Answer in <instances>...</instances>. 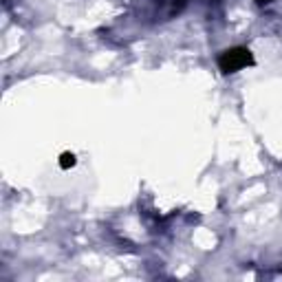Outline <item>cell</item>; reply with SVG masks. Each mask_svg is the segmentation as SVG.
Wrapping results in <instances>:
<instances>
[{"mask_svg": "<svg viewBox=\"0 0 282 282\" xmlns=\"http://www.w3.org/2000/svg\"><path fill=\"white\" fill-rule=\"evenodd\" d=\"M60 168H62V170H71V168L75 166V155L73 152H62V157H60Z\"/></svg>", "mask_w": 282, "mask_h": 282, "instance_id": "cell-2", "label": "cell"}, {"mask_svg": "<svg viewBox=\"0 0 282 282\" xmlns=\"http://www.w3.org/2000/svg\"><path fill=\"white\" fill-rule=\"evenodd\" d=\"M254 64V53L245 47H232L225 49L223 53L218 55V69L223 75L229 73H238V71L247 69V66Z\"/></svg>", "mask_w": 282, "mask_h": 282, "instance_id": "cell-1", "label": "cell"}, {"mask_svg": "<svg viewBox=\"0 0 282 282\" xmlns=\"http://www.w3.org/2000/svg\"><path fill=\"white\" fill-rule=\"evenodd\" d=\"M256 2H258V4H269L271 0H256Z\"/></svg>", "mask_w": 282, "mask_h": 282, "instance_id": "cell-3", "label": "cell"}]
</instances>
